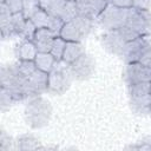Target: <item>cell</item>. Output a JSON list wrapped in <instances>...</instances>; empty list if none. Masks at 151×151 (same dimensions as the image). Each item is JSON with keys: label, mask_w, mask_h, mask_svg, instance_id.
I'll return each mask as SVG.
<instances>
[{"label": "cell", "mask_w": 151, "mask_h": 151, "mask_svg": "<svg viewBox=\"0 0 151 151\" xmlns=\"http://www.w3.org/2000/svg\"><path fill=\"white\" fill-rule=\"evenodd\" d=\"M66 42H67V41H66L65 39H63L60 35L54 39L50 53L55 58L57 61H61L63 54H64V51H65V47H66Z\"/></svg>", "instance_id": "obj_20"}, {"label": "cell", "mask_w": 151, "mask_h": 151, "mask_svg": "<svg viewBox=\"0 0 151 151\" xmlns=\"http://www.w3.org/2000/svg\"><path fill=\"white\" fill-rule=\"evenodd\" d=\"M133 0H111L110 4L120 7V8H131Z\"/></svg>", "instance_id": "obj_29"}, {"label": "cell", "mask_w": 151, "mask_h": 151, "mask_svg": "<svg viewBox=\"0 0 151 151\" xmlns=\"http://www.w3.org/2000/svg\"><path fill=\"white\" fill-rule=\"evenodd\" d=\"M17 103L14 100V98L12 97V94L4 87H0V110L1 112H6L7 110H9V107Z\"/></svg>", "instance_id": "obj_22"}, {"label": "cell", "mask_w": 151, "mask_h": 151, "mask_svg": "<svg viewBox=\"0 0 151 151\" xmlns=\"http://www.w3.org/2000/svg\"><path fill=\"white\" fill-rule=\"evenodd\" d=\"M127 150H139V151H151V137H144L133 145L126 147Z\"/></svg>", "instance_id": "obj_26"}, {"label": "cell", "mask_w": 151, "mask_h": 151, "mask_svg": "<svg viewBox=\"0 0 151 151\" xmlns=\"http://www.w3.org/2000/svg\"><path fill=\"white\" fill-rule=\"evenodd\" d=\"M17 65H18L19 71H20L24 76H26V77L32 76V74L38 70L37 66H35L34 60H18Z\"/></svg>", "instance_id": "obj_23"}, {"label": "cell", "mask_w": 151, "mask_h": 151, "mask_svg": "<svg viewBox=\"0 0 151 151\" xmlns=\"http://www.w3.org/2000/svg\"><path fill=\"white\" fill-rule=\"evenodd\" d=\"M52 112L53 107L51 103L40 96H35L26 104L24 117L27 125L32 129H42L50 123Z\"/></svg>", "instance_id": "obj_2"}, {"label": "cell", "mask_w": 151, "mask_h": 151, "mask_svg": "<svg viewBox=\"0 0 151 151\" xmlns=\"http://www.w3.org/2000/svg\"><path fill=\"white\" fill-rule=\"evenodd\" d=\"M138 37H139V34L137 32H134L133 29H131L127 26H124L120 28L105 31L100 37V41H101L103 47L109 53L120 57L126 42L138 38Z\"/></svg>", "instance_id": "obj_3"}, {"label": "cell", "mask_w": 151, "mask_h": 151, "mask_svg": "<svg viewBox=\"0 0 151 151\" xmlns=\"http://www.w3.org/2000/svg\"><path fill=\"white\" fill-rule=\"evenodd\" d=\"M126 26L137 32L139 35H151V12L137 9L134 7L129 8Z\"/></svg>", "instance_id": "obj_8"}, {"label": "cell", "mask_w": 151, "mask_h": 151, "mask_svg": "<svg viewBox=\"0 0 151 151\" xmlns=\"http://www.w3.org/2000/svg\"><path fill=\"white\" fill-rule=\"evenodd\" d=\"M84 53H85V48H84V45L81 42H79V41H67L61 61L66 65H70L76 59H78L80 55H83Z\"/></svg>", "instance_id": "obj_17"}, {"label": "cell", "mask_w": 151, "mask_h": 151, "mask_svg": "<svg viewBox=\"0 0 151 151\" xmlns=\"http://www.w3.org/2000/svg\"><path fill=\"white\" fill-rule=\"evenodd\" d=\"M59 37L50 28H37L33 41L38 48V52H50L54 39Z\"/></svg>", "instance_id": "obj_13"}, {"label": "cell", "mask_w": 151, "mask_h": 151, "mask_svg": "<svg viewBox=\"0 0 151 151\" xmlns=\"http://www.w3.org/2000/svg\"><path fill=\"white\" fill-rule=\"evenodd\" d=\"M132 7L143 11H151V0H133Z\"/></svg>", "instance_id": "obj_28"}, {"label": "cell", "mask_w": 151, "mask_h": 151, "mask_svg": "<svg viewBox=\"0 0 151 151\" xmlns=\"http://www.w3.org/2000/svg\"><path fill=\"white\" fill-rule=\"evenodd\" d=\"M38 4L39 7L46 11L50 15L61 19L67 5V0H38Z\"/></svg>", "instance_id": "obj_16"}, {"label": "cell", "mask_w": 151, "mask_h": 151, "mask_svg": "<svg viewBox=\"0 0 151 151\" xmlns=\"http://www.w3.org/2000/svg\"><path fill=\"white\" fill-rule=\"evenodd\" d=\"M26 17L24 15L22 12L20 13H15L13 14L12 17V28H13V35H18L20 37L24 28H25V25H26Z\"/></svg>", "instance_id": "obj_21"}, {"label": "cell", "mask_w": 151, "mask_h": 151, "mask_svg": "<svg viewBox=\"0 0 151 151\" xmlns=\"http://www.w3.org/2000/svg\"><path fill=\"white\" fill-rule=\"evenodd\" d=\"M150 113H151V104H150Z\"/></svg>", "instance_id": "obj_32"}, {"label": "cell", "mask_w": 151, "mask_h": 151, "mask_svg": "<svg viewBox=\"0 0 151 151\" xmlns=\"http://www.w3.org/2000/svg\"><path fill=\"white\" fill-rule=\"evenodd\" d=\"M48 90V73L37 70L28 77V94L29 98L40 96Z\"/></svg>", "instance_id": "obj_12"}, {"label": "cell", "mask_w": 151, "mask_h": 151, "mask_svg": "<svg viewBox=\"0 0 151 151\" xmlns=\"http://www.w3.org/2000/svg\"><path fill=\"white\" fill-rule=\"evenodd\" d=\"M0 87L6 88L15 101H22L29 98L28 94V77L24 76L17 63L4 65L0 70Z\"/></svg>", "instance_id": "obj_1"}, {"label": "cell", "mask_w": 151, "mask_h": 151, "mask_svg": "<svg viewBox=\"0 0 151 151\" xmlns=\"http://www.w3.org/2000/svg\"><path fill=\"white\" fill-rule=\"evenodd\" d=\"M93 27V20L84 15H77L70 21L64 22L60 31V37L66 41L81 42L91 33Z\"/></svg>", "instance_id": "obj_4"}, {"label": "cell", "mask_w": 151, "mask_h": 151, "mask_svg": "<svg viewBox=\"0 0 151 151\" xmlns=\"http://www.w3.org/2000/svg\"><path fill=\"white\" fill-rule=\"evenodd\" d=\"M129 8H120L112 4H107L104 11L97 18L99 25L105 29H116L126 26Z\"/></svg>", "instance_id": "obj_5"}, {"label": "cell", "mask_w": 151, "mask_h": 151, "mask_svg": "<svg viewBox=\"0 0 151 151\" xmlns=\"http://www.w3.org/2000/svg\"><path fill=\"white\" fill-rule=\"evenodd\" d=\"M109 2L105 0H76L79 15H84L92 20L97 19Z\"/></svg>", "instance_id": "obj_11"}, {"label": "cell", "mask_w": 151, "mask_h": 151, "mask_svg": "<svg viewBox=\"0 0 151 151\" xmlns=\"http://www.w3.org/2000/svg\"><path fill=\"white\" fill-rule=\"evenodd\" d=\"M105 1H106V2H110V1H111V0H105Z\"/></svg>", "instance_id": "obj_31"}, {"label": "cell", "mask_w": 151, "mask_h": 151, "mask_svg": "<svg viewBox=\"0 0 151 151\" xmlns=\"http://www.w3.org/2000/svg\"><path fill=\"white\" fill-rule=\"evenodd\" d=\"M12 17H13V13L8 9L6 4L1 1V4H0V31H1L2 39L13 37Z\"/></svg>", "instance_id": "obj_15"}, {"label": "cell", "mask_w": 151, "mask_h": 151, "mask_svg": "<svg viewBox=\"0 0 151 151\" xmlns=\"http://www.w3.org/2000/svg\"><path fill=\"white\" fill-rule=\"evenodd\" d=\"M14 54L18 60H34L38 54V48L33 40L21 39L15 45Z\"/></svg>", "instance_id": "obj_14"}, {"label": "cell", "mask_w": 151, "mask_h": 151, "mask_svg": "<svg viewBox=\"0 0 151 151\" xmlns=\"http://www.w3.org/2000/svg\"><path fill=\"white\" fill-rule=\"evenodd\" d=\"M123 78L127 85L134 83L151 81V67L145 66L139 61L125 64Z\"/></svg>", "instance_id": "obj_10"}, {"label": "cell", "mask_w": 151, "mask_h": 151, "mask_svg": "<svg viewBox=\"0 0 151 151\" xmlns=\"http://www.w3.org/2000/svg\"><path fill=\"white\" fill-rule=\"evenodd\" d=\"M1 1L6 4V6L8 7V9H9L13 14L24 12L25 0H1Z\"/></svg>", "instance_id": "obj_27"}, {"label": "cell", "mask_w": 151, "mask_h": 151, "mask_svg": "<svg viewBox=\"0 0 151 151\" xmlns=\"http://www.w3.org/2000/svg\"><path fill=\"white\" fill-rule=\"evenodd\" d=\"M37 32V26L32 22L31 19H27L26 20V25H25V28L20 35L21 39H28V40H33L34 38V34Z\"/></svg>", "instance_id": "obj_25"}, {"label": "cell", "mask_w": 151, "mask_h": 151, "mask_svg": "<svg viewBox=\"0 0 151 151\" xmlns=\"http://www.w3.org/2000/svg\"><path fill=\"white\" fill-rule=\"evenodd\" d=\"M73 79L77 80H87L90 79L96 71V61L91 54L84 53L72 64L68 65Z\"/></svg>", "instance_id": "obj_9"}, {"label": "cell", "mask_w": 151, "mask_h": 151, "mask_svg": "<svg viewBox=\"0 0 151 151\" xmlns=\"http://www.w3.org/2000/svg\"><path fill=\"white\" fill-rule=\"evenodd\" d=\"M150 47H151V35H147V37L139 35L138 38L126 42L120 54V58L125 64L137 63L140 60L142 55Z\"/></svg>", "instance_id": "obj_7"}, {"label": "cell", "mask_w": 151, "mask_h": 151, "mask_svg": "<svg viewBox=\"0 0 151 151\" xmlns=\"http://www.w3.org/2000/svg\"><path fill=\"white\" fill-rule=\"evenodd\" d=\"M67 1H76V0H67Z\"/></svg>", "instance_id": "obj_33"}, {"label": "cell", "mask_w": 151, "mask_h": 151, "mask_svg": "<svg viewBox=\"0 0 151 151\" xmlns=\"http://www.w3.org/2000/svg\"><path fill=\"white\" fill-rule=\"evenodd\" d=\"M14 144L15 142H13L12 137L4 129H1L0 130V151H9V150L17 149Z\"/></svg>", "instance_id": "obj_24"}, {"label": "cell", "mask_w": 151, "mask_h": 151, "mask_svg": "<svg viewBox=\"0 0 151 151\" xmlns=\"http://www.w3.org/2000/svg\"><path fill=\"white\" fill-rule=\"evenodd\" d=\"M34 63H35V66L38 70L50 73L54 68V66L58 61L50 52H38V54L34 59Z\"/></svg>", "instance_id": "obj_19"}, {"label": "cell", "mask_w": 151, "mask_h": 151, "mask_svg": "<svg viewBox=\"0 0 151 151\" xmlns=\"http://www.w3.org/2000/svg\"><path fill=\"white\" fill-rule=\"evenodd\" d=\"M59 61L55 64L54 68L48 73V90L47 92L54 94H63L65 93L73 79L68 65L59 66Z\"/></svg>", "instance_id": "obj_6"}, {"label": "cell", "mask_w": 151, "mask_h": 151, "mask_svg": "<svg viewBox=\"0 0 151 151\" xmlns=\"http://www.w3.org/2000/svg\"><path fill=\"white\" fill-rule=\"evenodd\" d=\"M139 63H142L143 65H145V66H149V67H151V47L142 55V58H140V60H139Z\"/></svg>", "instance_id": "obj_30"}, {"label": "cell", "mask_w": 151, "mask_h": 151, "mask_svg": "<svg viewBox=\"0 0 151 151\" xmlns=\"http://www.w3.org/2000/svg\"><path fill=\"white\" fill-rule=\"evenodd\" d=\"M15 147L19 151H31V150H44L41 142L31 133L21 134L17 138Z\"/></svg>", "instance_id": "obj_18"}]
</instances>
